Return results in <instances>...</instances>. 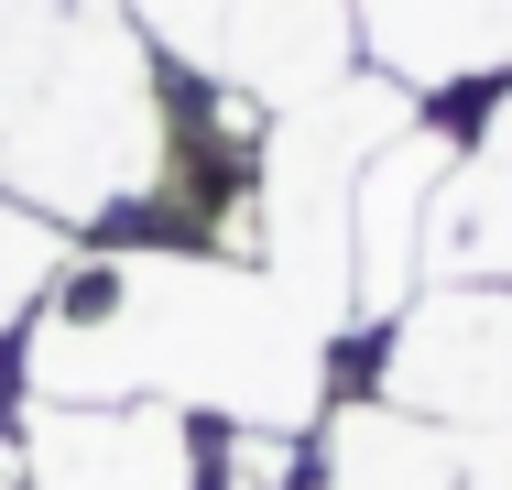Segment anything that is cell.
<instances>
[{"label": "cell", "instance_id": "obj_7", "mask_svg": "<svg viewBox=\"0 0 512 490\" xmlns=\"http://www.w3.org/2000/svg\"><path fill=\"white\" fill-rule=\"evenodd\" d=\"M0 447H11V382H0Z\"/></svg>", "mask_w": 512, "mask_h": 490}, {"label": "cell", "instance_id": "obj_5", "mask_svg": "<svg viewBox=\"0 0 512 490\" xmlns=\"http://www.w3.org/2000/svg\"><path fill=\"white\" fill-rule=\"evenodd\" d=\"M349 22H360V66L414 109L512 77V0H349Z\"/></svg>", "mask_w": 512, "mask_h": 490}, {"label": "cell", "instance_id": "obj_8", "mask_svg": "<svg viewBox=\"0 0 512 490\" xmlns=\"http://www.w3.org/2000/svg\"><path fill=\"white\" fill-rule=\"evenodd\" d=\"M0 490H22V480H11V469H0Z\"/></svg>", "mask_w": 512, "mask_h": 490}, {"label": "cell", "instance_id": "obj_4", "mask_svg": "<svg viewBox=\"0 0 512 490\" xmlns=\"http://www.w3.org/2000/svg\"><path fill=\"white\" fill-rule=\"evenodd\" d=\"M447 120V186L425 229V284H512V77L436 109Z\"/></svg>", "mask_w": 512, "mask_h": 490}, {"label": "cell", "instance_id": "obj_6", "mask_svg": "<svg viewBox=\"0 0 512 490\" xmlns=\"http://www.w3.org/2000/svg\"><path fill=\"white\" fill-rule=\"evenodd\" d=\"M77 262V240L55 229V218H33L22 196H0V349L22 338V316L44 305V284Z\"/></svg>", "mask_w": 512, "mask_h": 490}, {"label": "cell", "instance_id": "obj_3", "mask_svg": "<svg viewBox=\"0 0 512 490\" xmlns=\"http://www.w3.org/2000/svg\"><path fill=\"white\" fill-rule=\"evenodd\" d=\"M0 469L22 490H207L218 425L186 403H11Z\"/></svg>", "mask_w": 512, "mask_h": 490}, {"label": "cell", "instance_id": "obj_2", "mask_svg": "<svg viewBox=\"0 0 512 490\" xmlns=\"http://www.w3.org/2000/svg\"><path fill=\"white\" fill-rule=\"evenodd\" d=\"M338 403L414 425H512V284H425L371 327V360L338 371Z\"/></svg>", "mask_w": 512, "mask_h": 490}, {"label": "cell", "instance_id": "obj_1", "mask_svg": "<svg viewBox=\"0 0 512 490\" xmlns=\"http://www.w3.org/2000/svg\"><path fill=\"white\" fill-rule=\"evenodd\" d=\"M164 175V55L131 0H0V196L120 240Z\"/></svg>", "mask_w": 512, "mask_h": 490}]
</instances>
